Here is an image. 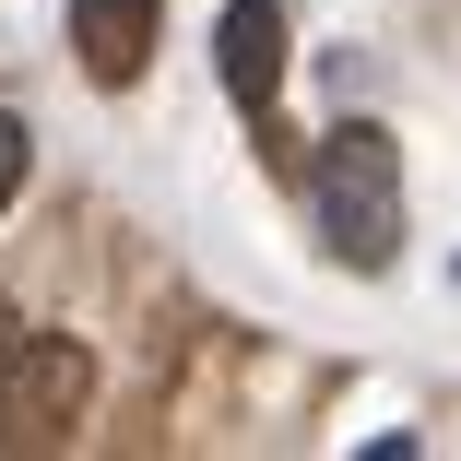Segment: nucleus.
I'll list each match as a JSON object with an SVG mask.
<instances>
[{
    "label": "nucleus",
    "mask_w": 461,
    "mask_h": 461,
    "mask_svg": "<svg viewBox=\"0 0 461 461\" xmlns=\"http://www.w3.org/2000/svg\"><path fill=\"white\" fill-rule=\"evenodd\" d=\"M213 59H225V95L272 131V95H285V13H272V0H225Z\"/></svg>",
    "instance_id": "obj_3"
},
{
    "label": "nucleus",
    "mask_w": 461,
    "mask_h": 461,
    "mask_svg": "<svg viewBox=\"0 0 461 461\" xmlns=\"http://www.w3.org/2000/svg\"><path fill=\"white\" fill-rule=\"evenodd\" d=\"M13 190H24V119L0 107V202H13Z\"/></svg>",
    "instance_id": "obj_5"
},
{
    "label": "nucleus",
    "mask_w": 461,
    "mask_h": 461,
    "mask_svg": "<svg viewBox=\"0 0 461 461\" xmlns=\"http://www.w3.org/2000/svg\"><path fill=\"white\" fill-rule=\"evenodd\" d=\"M154 24H166V0H71V48H83L95 83H142Z\"/></svg>",
    "instance_id": "obj_4"
},
{
    "label": "nucleus",
    "mask_w": 461,
    "mask_h": 461,
    "mask_svg": "<svg viewBox=\"0 0 461 461\" xmlns=\"http://www.w3.org/2000/svg\"><path fill=\"white\" fill-rule=\"evenodd\" d=\"M95 402V355L71 331H24L0 343V449H59Z\"/></svg>",
    "instance_id": "obj_2"
},
{
    "label": "nucleus",
    "mask_w": 461,
    "mask_h": 461,
    "mask_svg": "<svg viewBox=\"0 0 461 461\" xmlns=\"http://www.w3.org/2000/svg\"><path fill=\"white\" fill-rule=\"evenodd\" d=\"M308 213H320L331 260L391 272V249H402V142L379 119H343L320 142V166H308Z\"/></svg>",
    "instance_id": "obj_1"
}]
</instances>
